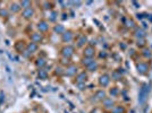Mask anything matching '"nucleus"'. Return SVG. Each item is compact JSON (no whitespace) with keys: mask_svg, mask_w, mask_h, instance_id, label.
<instances>
[{"mask_svg":"<svg viewBox=\"0 0 152 113\" xmlns=\"http://www.w3.org/2000/svg\"><path fill=\"white\" fill-rule=\"evenodd\" d=\"M150 90H151V86H150L149 84L143 85L142 88L140 89V94H139V103L141 104V105H143V104H144V103L146 102L148 97H149Z\"/></svg>","mask_w":152,"mask_h":113,"instance_id":"f257e3e1","label":"nucleus"},{"mask_svg":"<svg viewBox=\"0 0 152 113\" xmlns=\"http://www.w3.org/2000/svg\"><path fill=\"white\" fill-rule=\"evenodd\" d=\"M73 54H74V49L72 48V46L68 45V46H65V48L63 49V55L66 59H69Z\"/></svg>","mask_w":152,"mask_h":113,"instance_id":"f03ea898","label":"nucleus"},{"mask_svg":"<svg viewBox=\"0 0 152 113\" xmlns=\"http://www.w3.org/2000/svg\"><path fill=\"white\" fill-rule=\"evenodd\" d=\"M110 83V78L108 75H102L101 77H100V85L101 86H103V87H106V86H108Z\"/></svg>","mask_w":152,"mask_h":113,"instance_id":"7ed1b4c3","label":"nucleus"},{"mask_svg":"<svg viewBox=\"0 0 152 113\" xmlns=\"http://www.w3.org/2000/svg\"><path fill=\"white\" fill-rule=\"evenodd\" d=\"M148 70H149V67H148L146 63H139V65H137V71H139L141 75L146 74Z\"/></svg>","mask_w":152,"mask_h":113,"instance_id":"20e7f679","label":"nucleus"},{"mask_svg":"<svg viewBox=\"0 0 152 113\" xmlns=\"http://www.w3.org/2000/svg\"><path fill=\"white\" fill-rule=\"evenodd\" d=\"M84 54H85V58H92L93 55H94V49L92 46L86 48L85 51H84Z\"/></svg>","mask_w":152,"mask_h":113,"instance_id":"39448f33","label":"nucleus"},{"mask_svg":"<svg viewBox=\"0 0 152 113\" xmlns=\"http://www.w3.org/2000/svg\"><path fill=\"white\" fill-rule=\"evenodd\" d=\"M103 105H104L106 109H113L114 107L113 98H104V100H103Z\"/></svg>","mask_w":152,"mask_h":113,"instance_id":"423d86ee","label":"nucleus"},{"mask_svg":"<svg viewBox=\"0 0 152 113\" xmlns=\"http://www.w3.org/2000/svg\"><path fill=\"white\" fill-rule=\"evenodd\" d=\"M33 15H34V10L32 8H27V9H25L23 11V16L25 18H31Z\"/></svg>","mask_w":152,"mask_h":113,"instance_id":"0eeeda50","label":"nucleus"},{"mask_svg":"<svg viewBox=\"0 0 152 113\" xmlns=\"http://www.w3.org/2000/svg\"><path fill=\"white\" fill-rule=\"evenodd\" d=\"M76 71H77V68H76L75 66H70V67L67 68L66 75L67 76H74V75L76 74Z\"/></svg>","mask_w":152,"mask_h":113,"instance_id":"6e6552de","label":"nucleus"},{"mask_svg":"<svg viewBox=\"0 0 152 113\" xmlns=\"http://www.w3.org/2000/svg\"><path fill=\"white\" fill-rule=\"evenodd\" d=\"M72 39H73V34H72V32H69V31L63 34V40L65 42H70Z\"/></svg>","mask_w":152,"mask_h":113,"instance_id":"1a4fd4ad","label":"nucleus"},{"mask_svg":"<svg viewBox=\"0 0 152 113\" xmlns=\"http://www.w3.org/2000/svg\"><path fill=\"white\" fill-rule=\"evenodd\" d=\"M38 28H39L41 32H46V31H48V28H49V25H48L46 22H40L39 25H38Z\"/></svg>","mask_w":152,"mask_h":113,"instance_id":"9d476101","label":"nucleus"},{"mask_svg":"<svg viewBox=\"0 0 152 113\" xmlns=\"http://www.w3.org/2000/svg\"><path fill=\"white\" fill-rule=\"evenodd\" d=\"M37 50H38V44L37 43L32 42V43H30V44L27 45V51L30 52V53H33V52H35Z\"/></svg>","mask_w":152,"mask_h":113,"instance_id":"9b49d317","label":"nucleus"},{"mask_svg":"<svg viewBox=\"0 0 152 113\" xmlns=\"http://www.w3.org/2000/svg\"><path fill=\"white\" fill-rule=\"evenodd\" d=\"M106 98V93L103 90H98L95 94V100H99V101H103Z\"/></svg>","mask_w":152,"mask_h":113,"instance_id":"f8f14e48","label":"nucleus"},{"mask_svg":"<svg viewBox=\"0 0 152 113\" xmlns=\"http://www.w3.org/2000/svg\"><path fill=\"white\" fill-rule=\"evenodd\" d=\"M86 74L85 72H82V74H79L78 76H77V78H76V81H77V84L78 83H84V81L86 80Z\"/></svg>","mask_w":152,"mask_h":113,"instance_id":"ddd939ff","label":"nucleus"},{"mask_svg":"<svg viewBox=\"0 0 152 113\" xmlns=\"http://www.w3.org/2000/svg\"><path fill=\"white\" fill-rule=\"evenodd\" d=\"M135 36L137 37V39H143V37L145 36V32H144L143 29H141V28H137L135 31Z\"/></svg>","mask_w":152,"mask_h":113,"instance_id":"4468645a","label":"nucleus"},{"mask_svg":"<svg viewBox=\"0 0 152 113\" xmlns=\"http://www.w3.org/2000/svg\"><path fill=\"white\" fill-rule=\"evenodd\" d=\"M31 39H32V41H33L34 43H35V42H40V41H42V36L40 35L39 33H34Z\"/></svg>","mask_w":152,"mask_h":113,"instance_id":"2eb2a0df","label":"nucleus"},{"mask_svg":"<svg viewBox=\"0 0 152 113\" xmlns=\"http://www.w3.org/2000/svg\"><path fill=\"white\" fill-rule=\"evenodd\" d=\"M47 77H48V72H47V70H43V69L39 70V78L40 79H47Z\"/></svg>","mask_w":152,"mask_h":113,"instance_id":"dca6fc26","label":"nucleus"},{"mask_svg":"<svg viewBox=\"0 0 152 113\" xmlns=\"http://www.w3.org/2000/svg\"><path fill=\"white\" fill-rule=\"evenodd\" d=\"M55 32L58 33V34H61V33L65 32V27H64L63 25H57L56 27H55Z\"/></svg>","mask_w":152,"mask_h":113,"instance_id":"f3484780","label":"nucleus"},{"mask_svg":"<svg viewBox=\"0 0 152 113\" xmlns=\"http://www.w3.org/2000/svg\"><path fill=\"white\" fill-rule=\"evenodd\" d=\"M19 9H20V6L18 3H13V5L10 6V10H11L13 13H17Z\"/></svg>","mask_w":152,"mask_h":113,"instance_id":"a211bd4d","label":"nucleus"},{"mask_svg":"<svg viewBox=\"0 0 152 113\" xmlns=\"http://www.w3.org/2000/svg\"><path fill=\"white\" fill-rule=\"evenodd\" d=\"M113 113H124V107L123 106H114Z\"/></svg>","mask_w":152,"mask_h":113,"instance_id":"6ab92c4d","label":"nucleus"},{"mask_svg":"<svg viewBox=\"0 0 152 113\" xmlns=\"http://www.w3.org/2000/svg\"><path fill=\"white\" fill-rule=\"evenodd\" d=\"M96 68H98V63H96L95 61H93L90 66H87V69H89L90 71H94V70L96 69Z\"/></svg>","mask_w":152,"mask_h":113,"instance_id":"aec40b11","label":"nucleus"},{"mask_svg":"<svg viewBox=\"0 0 152 113\" xmlns=\"http://www.w3.org/2000/svg\"><path fill=\"white\" fill-rule=\"evenodd\" d=\"M86 41H87V39H86L85 36H81L78 40V46H82V45H84L86 43Z\"/></svg>","mask_w":152,"mask_h":113,"instance_id":"412c9836","label":"nucleus"},{"mask_svg":"<svg viewBox=\"0 0 152 113\" xmlns=\"http://www.w3.org/2000/svg\"><path fill=\"white\" fill-rule=\"evenodd\" d=\"M19 6L24 7L25 9H27V8H30V7H31V2H30V1H22V2L19 3Z\"/></svg>","mask_w":152,"mask_h":113,"instance_id":"4be33fe9","label":"nucleus"},{"mask_svg":"<svg viewBox=\"0 0 152 113\" xmlns=\"http://www.w3.org/2000/svg\"><path fill=\"white\" fill-rule=\"evenodd\" d=\"M93 62V59L92 58H84V60H83V63L87 67V66H90L91 63Z\"/></svg>","mask_w":152,"mask_h":113,"instance_id":"5701e85b","label":"nucleus"},{"mask_svg":"<svg viewBox=\"0 0 152 113\" xmlns=\"http://www.w3.org/2000/svg\"><path fill=\"white\" fill-rule=\"evenodd\" d=\"M44 65H46V61H44L43 59H38V61H37V66H38V67H43Z\"/></svg>","mask_w":152,"mask_h":113,"instance_id":"b1692460","label":"nucleus"},{"mask_svg":"<svg viewBox=\"0 0 152 113\" xmlns=\"http://www.w3.org/2000/svg\"><path fill=\"white\" fill-rule=\"evenodd\" d=\"M125 24H126V27H133L134 26V22L133 20H126Z\"/></svg>","mask_w":152,"mask_h":113,"instance_id":"393cba45","label":"nucleus"},{"mask_svg":"<svg viewBox=\"0 0 152 113\" xmlns=\"http://www.w3.org/2000/svg\"><path fill=\"white\" fill-rule=\"evenodd\" d=\"M143 55L146 57V58H151V52H150L149 50H144V51H143Z\"/></svg>","mask_w":152,"mask_h":113,"instance_id":"a878e982","label":"nucleus"},{"mask_svg":"<svg viewBox=\"0 0 152 113\" xmlns=\"http://www.w3.org/2000/svg\"><path fill=\"white\" fill-rule=\"evenodd\" d=\"M144 44H145L144 39H139V40H137V45H139V46H143Z\"/></svg>","mask_w":152,"mask_h":113,"instance_id":"bb28decb","label":"nucleus"},{"mask_svg":"<svg viewBox=\"0 0 152 113\" xmlns=\"http://www.w3.org/2000/svg\"><path fill=\"white\" fill-rule=\"evenodd\" d=\"M56 16H57V13L56 11H52V13L50 14V20H56Z\"/></svg>","mask_w":152,"mask_h":113,"instance_id":"cd10ccee","label":"nucleus"},{"mask_svg":"<svg viewBox=\"0 0 152 113\" xmlns=\"http://www.w3.org/2000/svg\"><path fill=\"white\" fill-rule=\"evenodd\" d=\"M113 78H115L116 80H118V79H120V75H119L117 71H115V72L113 74Z\"/></svg>","mask_w":152,"mask_h":113,"instance_id":"c85d7f7f","label":"nucleus"},{"mask_svg":"<svg viewBox=\"0 0 152 113\" xmlns=\"http://www.w3.org/2000/svg\"><path fill=\"white\" fill-rule=\"evenodd\" d=\"M110 94H111V95H114V96H116V95L118 94V90H117V88H114V89L110 90Z\"/></svg>","mask_w":152,"mask_h":113,"instance_id":"c756f323","label":"nucleus"},{"mask_svg":"<svg viewBox=\"0 0 152 113\" xmlns=\"http://www.w3.org/2000/svg\"><path fill=\"white\" fill-rule=\"evenodd\" d=\"M77 86H78L79 89H84V88H85V84H84V83H78Z\"/></svg>","mask_w":152,"mask_h":113,"instance_id":"7c9ffc66","label":"nucleus"},{"mask_svg":"<svg viewBox=\"0 0 152 113\" xmlns=\"http://www.w3.org/2000/svg\"><path fill=\"white\" fill-rule=\"evenodd\" d=\"M0 15H1V16H5V17H6L7 16V15H8V13H7V11H6V10H0Z\"/></svg>","mask_w":152,"mask_h":113,"instance_id":"2f4dec72","label":"nucleus"},{"mask_svg":"<svg viewBox=\"0 0 152 113\" xmlns=\"http://www.w3.org/2000/svg\"><path fill=\"white\" fill-rule=\"evenodd\" d=\"M44 8H46V9H50V3H48V2L44 3Z\"/></svg>","mask_w":152,"mask_h":113,"instance_id":"473e14b6","label":"nucleus"},{"mask_svg":"<svg viewBox=\"0 0 152 113\" xmlns=\"http://www.w3.org/2000/svg\"><path fill=\"white\" fill-rule=\"evenodd\" d=\"M74 5H75V6H81V3H82V2H81V1H74Z\"/></svg>","mask_w":152,"mask_h":113,"instance_id":"72a5a7b5","label":"nucleus"},{"mask_svg":"<svg viewBox=\"0 0 152 113\" xmlns=\"http://www.w3.org/2000/svg\"><path fill=\"white\" fill-rule=\"evenodd\" d=\"M133 5L135 6V8H139V7H140V5H139L137 2H136V1H133Z\"/></svg>","mask_w":152,"mask_h":113,"instance_id":"f704fd0d","label":"nucleus"},{"mask_svg":"<svg viewBox=\"0 0 152 113\" xmlns=\"http://www.w3.org/2000/svg\"><path fill=\"white\" fill-rule=\"evenodd\" d=\"M136 16H137V18H140V19H142V18H143V15H142V14H137Z\"/></svg>","mask_w":152,"mask_h":113,"instance_id":"c9c22d12","label":"nucleus"},{"mask_svg":"<svg viewBox=\"0 0 152 113\" xmlns=\"http://www.w3.org/2000/svg\"><path fill=\"white\" fill-rule=\"evenodd\" d=\"M106 53H104V52H103V53H101V54H100V57H101V58H104V57H106Z\"/></svg>","mask_w":152,"mask_h":113,"instance_id":"e433bc0d","label":"nucleus"},{"mask_svg":"<svg viewBox=\"0 0 152 113\" xmlns=\"http://www.w3.org/2000/svg\"><path fill=\"white\" fill-rule=\"evenodd\" d=\"M57 74H61V69H60V68L59 69H57Z\"/></svg>","mask_w":152,"mask_h":113,"instance_id":"4c0bfd02","label":"nucleus"},{"mask_svg":"<svg viewBox=\"0 0 152 113\" xmlns=\"http://www.w3.org/2000/svg\"><path fill=\"white\" fill-rule=\"evenodd\" d=\"M93 44L95 45L96 44V41H92V42H91V45H93Z\"/></svg>","mask_w":152,"mask_h":113,"instance_id":"58836bf2","label":"nucleus"},{"mask_svg":"<svg viewBox=\"0 0 152 113\" xmlns=\"http://www.w3.org/2000/svg\"><path fill=\"white\" fill-rule=\"evenodd\" d=\"M66 16H67L66 14H64V15H63V19H66Z\"/></svg>","mask_w":152,"mask_h":113,"instance_id":"ea45409f","label":"nucleus"},{"mask_svg":"<svg viewBox=\"0 0 152 113\" xmlns=\"http://www.w3.org/2000/svg\"><path fill=\"white\" fill-rule=\"evenodd\" d=\"M120 46H122L123 49H125V48H126V45H125V44H120Z\"/></svg>","mask_w":152,"mask_h":113,"instance_id":"a19ab883","label":"nucleus"}]
</instances>
